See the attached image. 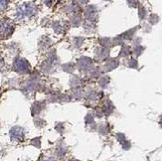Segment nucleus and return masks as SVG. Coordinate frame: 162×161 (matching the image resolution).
I'll use <instances>...</instances> for the list:
<instances>
[{"instance_id": "obj_1", "label": "nucleus", "mask_w": 162, "mask_h": 161, "mask_svg": "<svg viewBox=\"0 0 162 161\" xmlns=\"http://www.w3.org/2000/svg\"><path fill=\"white\" fill-rule=\"evenodd\" d=\"M17 66H18V68H19L20 70H24V69H25V64H24V62H22V61L18 62Z\"/></svg>"}]
</instances>
